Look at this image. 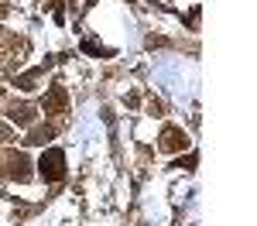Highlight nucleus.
<instances>
[{
  "label": "nucleus",
  "instance_id": "obj_1",
  "mask_svg": "<svg viewBox=\"0 0 257 226\" xmlns=\"http://www.w3.org/2000/svg\"><path fill=\"white\" fill-rule=\"evenodd\" d=\"M38 168H41V178H45V182H59L62 175H65V154H62L59 147H48V151L41 154Z\"/></svg>",
  "mask_w": 257,
  "mask_h": 226
},
{
  "label": "nucleus",
  "instance_id": "obj_2",
  "mask_svg": "<svg viewBox=\"0 0 257 226\" xmlns=\"http://www.w3.org/2000/svg\"><path fill=\"white\" fill-rule=\"evenodd\" d=\"M182 147H189L185 130H178V127H165V130H161V151H182Z\"/></svg>",
  "mask_w": 257,
  "mask_h": 226
},
{
  "label": "nucleus",
  "instance_id": "obj_3",
  "mask_svg": "<svg viewBox=\"0 0 257 226\" xmlns=\"http://www.w3.org/2000/svg\"><path fill=\"white\" fill-rule=\"evenodd\" d=\"M65 106H69V93H65V86H52L48 96H45V113H62Z\"/></svg>",
  "mask_w": 257,
  "mask_h": 226
},
{
  "label": "nucleus",
  "instance_id": "obj_4",
  "mask_svg": "<svg viewBox=\"0 0 257 226\" xmlns=\"http://www.w3.org/2000/svg\"><path fill=\"white\" fill-rule=\"evenodd\" d=\"M7 161H11V178H28V168H31V164H28L24 154H11Z\"/></svg>",
  "mask_w": 257,
  "mask_h": 226
},
{
  "label": "nucleus",
  "instance_id": "obj_5",
  "mask_svg": "<svg viewBox=\"0 0 257 226\" xmlns=\"http://www.w3.org/2000/svg\"><path fill=\"white\" fill-rule=\"evenodd\" d=\"M11 120H14V123H31V120H35V110H31L28 103H21V106L11 110Z\"/></svg>",
  "mask_w": 257,
  "mask_h": 226
},
{
  "label": "nucleus",
  "instance_id": "obj_6",
  "mask_svg": "<svg viewBox=\"0 0 257 226\" xmlns=\"http://www.w3.org/2000/svg\"><path fill=\"white\" fill-rule=\"evenodd\" d=\"M52 137H55V130H52V127H38V130H31V134H28V141H24V144H48Z\"/></svg>",
  "mask_w": 257,
  "mask_h": 226
}]
</instances>
